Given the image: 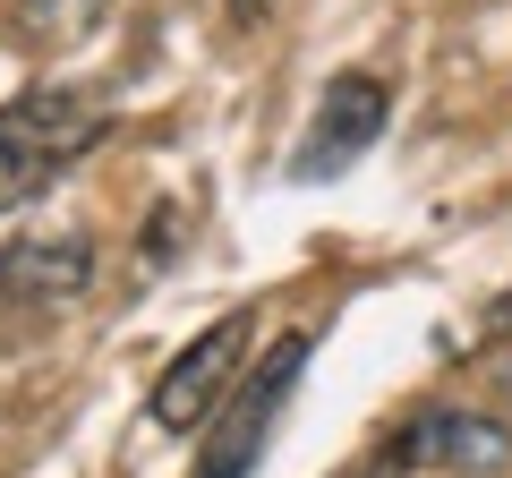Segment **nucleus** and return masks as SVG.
<instances>
[{"instance_id":"obj_1","label":"nucleus","mask_w":512,"mask_h":478,"mask_svg":"<svg viewBox=\"0 0 512 478\" xmlns=\"http://www.w3.org/2000/svg\"><path fill=\"white\" fill-rule=\"evenodd\" d=\"M94 146H103V111H94L86 94H60V86L18 94V103L0 111V214L35 205L43 188Z\"/></svg>"},{"instance_id":"obj_2","label":"nucleus","mask_w":512,"mask_h":478,"mask_svg":"<svg viewBox=\"0 0 512 478\" xmlns=\"http://www.w3.org/2000/svg\"><path fill=\"white\" fill-rule=\"evenodd\" d=\"M248 316H222V325H205L197 342L171 359L163 376H154V402H146V419L163 427V436H197L205 419H214L222 402H231V385H239V368H248Z\"/></svg>"},{"instance_id":"obj_3","label":"nucleus","mask_w":512,"mask_h":478,"mask_svg":"<svg viewBox=\"0 0 512 478\" xmlns=\"http://www.w3.org/2000/svg\"><path fill=\"white\" fill-rule=\"evenodd\" d=\"M308 333H282L274 342V359L265 368H248L231 385V402H222V427L205 436V461H197V478H248L256 470V453H265V427L282 419V402H291V385H299V368H308Z\"/></svg>"},{"instance_id":"obj_4","label":"nucleus","mask_w":512,"mask_h":478,"mask_svg":"<svg viewBox=\"0 0 512 478\" xmlns=\"http://www.w3.org/2000/svg\"><path fill=\"white\" fill-rule=\"evenodd\" d=\"M384 111H393L384 77L342 69L325 94H316V120L299 129V146H291V180H342V171L384 137Z\"/></svg>"},{"instance_id":"obj_5","label":"nucleus","mask_w":512,"mask_h":478,"mask_svg":"<svg viewBox=\"0 0 512 478\" xmlns=\"http://www.w3.org/2000/svg\"><path fill=\"white\" fill-rule=\"evenodd\" d=\"M86 282H94V239H77V231L0 248V299L9 308H69Z\"/></svg>"},{"instance_id":"obj_6","label":"nucleus","mask_w":512,"mask_h":478,"mask_svg":"<svg viewBox=\"0 0 512 478\" xmlns=\"http://www.w3.org/2000/svg\"><path fill=\"white\" fill-rule=\"evenodd\" d=\"M410 436V461H436V470H461V478H487L512 461V436L495 419H478V410H436V419L402 427Z\"/></svg>"},{"instance_id":"obj_7","label":"nucleus","mask_w":512,"mask_h":478,"mask_svg":"<svg viewBox=\"0 0 512 478\" xmlns=\"http://www.w3.org/2000/svg\"><path fill=\"white\" fill-rule=\"evenodd\" d=\"M111 9H120V0H18V35L35 43V52H69V43H86Z\"/></svg>"},{"instance_id":"obj_8","label":"nucleus","mask_w":512,"mask_h":478,"mask_svg":"<svg viewBox=\"0 0 512 478\" xmlns=\"http://www.w3.org/2000/svg\"><path fill=\"white\" fill-rule=\"evenodd\" d=\"M410 470H419V461H410V436H384L376 453H367V461H350L342 478H410Z\"/></svg>"},{"instance_id":"obj_9","label":"nucleus","mask_w":512,"mask_h":478,"mask_svg":"<svg viewBox=\"0 0 512 478\" xmlns=\"http://www.w3.org/2000/svg\"><path fill=\"white\" fill-rule=\"evenodd\" d=\"M256 9H265V0H231V26H256Z\"/></svg>"},{"instance_id":"obj_10","label":"nucleus","mask_w":512,"mask_h":478,"mask_svg":"<svg viewBox=\"0 0 512 478\" xmlns=\"http://www.w3.org/2000/svg\"><path fill=\"white\" fill-rule=\"evenodd\" d=\"M495 333H512V291H504V308H495Z\"/></svg>"},{"instance_id":"obj_11","label":"nucleus","mask_w":512,"mask_h":478,"mask_svg":"<svg viewBox=\"0 0 512 478\" xmlns=\"http://www.w3.org/2000/svg\"><path fill=\"white\" fill-rule=\"evenodd\" d=\"M504 393H512V368H504Z\"/></svg>"}]
</instances>
